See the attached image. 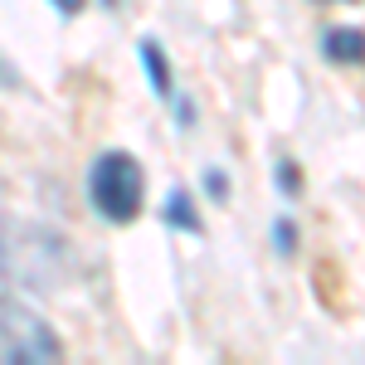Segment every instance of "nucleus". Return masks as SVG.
Here are the masks:
<instances>
[{
	"label": "nucleus",
	"mask_w": 365,
	"mask_h": 365,
	"mask_svg": "<svg viewBox=\"0 0 365 365\" xmlns=\"http://www.w3.org/2000/svg\"><path fill=\"white\" fill-rule=\"evenodd\" d=\"M58 336L34 317L29 307L0 297V361L15 365H39V361H58Z\"/></svg>",
	"instance_id": "f03ea898"
},
{
	"label": "nucleus",
	"mask_w": 365,
	"mask_h": 365,
	"mask_svg": "<svg viewBox=\"0 0 365 365\" xmlns=\"http://www.w3.org/2000/svg\"><path fill=\"white\" fill-rule=\"evenodd\" d=\"M166 220H170V225H180V229H195V234H200V215L190 210V195H185V190H175V195H170Z\"/></svg>",
	"instance_id": "39448f33"
},
{
	"label": "nucleus",
	"mask_w": 365,
	"mask_h": 365,
	"mask_svg": "<svg viewBox=\"0 0 365 365\" xmlns=\"http://www.w3.org/2000/svg\"><path fill=\"white\" fill-rule=\"evenodd\" d=\"M88 200L103 220L127 225V220H137L141 200H146V175L127 151H103L88 170Z\"/></svg>",
	"instance_id": "f257e3e1"
},
{
	"label": "nucleus",
	"mask_w": 365,
	"mask_h": 365,
	"mask_svg": "<svg viewBox=\"0 0 365 365\" xmlns=\"http://www.w3.org/2000/svg\"><path fill=\"white\" fill-rule=\"evenodd\" d=\"M327 54L336 63H361L365 58V34L361 29H327Z\"/></svg>",
	"instance_id": "7ed1b4c3"
},
{
	"label": "nucleus",
	"mask_w": 365,
	"mask_h": 365,
	"mask_svg": "<svg viewBox=\"0 0 365 365\" xmlns=\"http://www.w3.org/2000/svg\"><path fill=\"white\" fill-rule=\"evenodd\" d=\"M141 58H146V73H151L156 93L166 98L170 93V68H166V58H161V49H156V39H141Z\"/></svg>",
	"instance_id": "20e7f679"
},
{
	"label": "nucleus",
	"mask_w": 365,
	"mask_h": 365,
	"mask_svg": "<svg viewBox=\"0 0 365 365\" xmlns=\"http://www.w3.org/2000/svg\"><path fill=\"white\" fill-rule=\"evenodd\" d=\"M58 10H63V15H78V10H83V0H54Z\"/></svg>",
	"instance_id": "423d86ee"
}]
</instances>
